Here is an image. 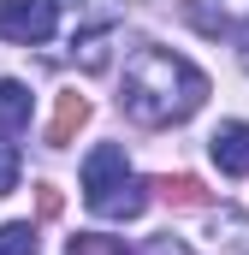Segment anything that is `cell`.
<instances>
[{"instance_id":"obj_1","label":"cell","mask_w":249,"mask_h":255,"mask_svg":"<svg viewBox=\"0 0 249 255\" xmlns=\"http://www.w3.org/2000/svg\"><path fill=\"white\" fill-rule=\"evenodd\" d=\"M202 101H208V77L184 54H166V48H136L130 54L119 107L136 125H184Z\"/></svg>"},{"instance_id":"obj_2","label":"cell","mask_w":249,"mask_h":255,"mask_svg":"<svg viewBox=\"0 0 249 255\" xmlns=\"http://www.w3.org/2000/svg\"><path fill=\"white\" fill-rule=\"evenodd\" d=\"M60 30V0H0V36L18 48H42Z\"/></svg>"},{"instance_id":"obj_3","label":"cell","mask_w":249,"mask_h":255,"mask_svg":"<svg viewBox=\"0 0 249 255\" xmlns=\"http://www.w3.org/2000/svg\"><path fill=\"white\" fill-rule=\"evenodd\" d=\"M124 178H130V166H124V148H119V142L89 148V160H83V202H89V208H101Z\"/></svg>"},{"instance_id":"obj_4","label":"cell","mask_w":249,"mask_h":255,"mask_svg":"<svg viewBox=\"0 0 249 255\" xmlns=\"http://www.w3.org/2000/svg\"><path fill=\"white\" fill-rule=\"evenodd\" d=\"M208 154H214V166L226 178H244L249 172V125L244 119H226V125L208 136Z\"/></svg>"},{"instance_id":"obj_5","label":"cell","mask_w":249,"mask_h":255,"mask_svg":"<svg viewBox=\"0 0 249 255\" xmlns=\"http://www.w3.org/2000/svg\"><path fill=\"white\" fill-rule=\"evenodd\" d=\"M83 119H89V101H83L77 89H65L60 107H54V125H48V142H54V148H65V142H71V130L83 125Z\"/></svg>"},{"instance_id":"obj_6","label":"cell","mask_w":249,"mask_h":255,"mask_svg":"<svg viewBox=\"0 0 249 255\" xmlns=\"http://www.w3.org/2000/svg\"><path fill=\"white\" fill-rule=\"evenodd\" d=\"M214 250L220 255H249V220L244 214H232V208L214 214Z\"/></svg>"},{"instance_id":"obj_7","label":"cell","mask_w":249,"mask_h":255,"mask_svg":"<svg viewBox=\"0 0 249 255\" xmlns=\"http://www.w3.org/2000/svg\"><path fill=\"white\" fill-rule=\"evenodd\" d=\"M30 125V89L18 77H0V130H24Z\"/></svg>"},{"instance_id":"obj_8","label":"cell","mask_w":249,"mask_h":255,"mask_svg":"<svg viewBox=\"0 0 249 255\" xmlns=\"http://www.w3.org/2000/svg\"><path fill=\"white\" fill-rule=\"evenodd\" d=\"M142 208H148V196H142V184H136V178H124V184H119L113 196H107V202H101L95 214H107V220H136Z\"/></svg>"},{"instance_id":"obj_9","label":"cell","mask_w":249,"mask_h":255,"mask_svg":"<svg viewBox=\"0 0 249 255\" xmlns=\"http://www.w3.org/2000/svg\"><path fill=\"white\" fill-rule=\"evenodd\" d=\"M160 196H166L172 208H208V190H202L196 178H184V172H178V178H160Z\"/></svg>"},{"instance_id":"obj_10","label":"cell","mask_w":249,"mask_h":255,"mask_svg":"<svg viewBox=\"0 0 249 255\" xmlns=\"http://www.w3.org/2000/svg\"><path fill=\"white\" fill-rule=\"evenodd\" d=\"M0 255H36V226H30V220L0 226Z\"/></svg>"},{"instance_id":"obj_11","label":"cell","mask_w":249,"mask_h":255,"mask_svg":"<svg viewBox=\"0 0 249 255\" xmlns=\"http://www.w3.org/2000/svg\"><path fill=\"white\" fill-rule=\"evenodd\" d=\"M65 255H124V244L119 238H101V232H77L65 244Z\"/></svg>"},{"instance_id":"obj_12","label":"cell","mask_w":249,"mask_h":255,"mask_svg":"<svg viewBox=\"0 0 249 255\" xmlns=\"http://www.w3.org/2000/svg\"><path fill=\"white\" fill-rule=\"evenodd\" d=\"M18 190V148L12 142H0V196Z\"/></svg>"},{"instance_id":"obj_13","label":"cell","mask_w":249,"mask_h":255,"mask_svg":"<svg viewBox=\"0 0 249 255\" xmlns=\"http://www.w3.org/2000/svg\"><path fill=\"white\" fill-rule=\"evenodd\" d=\"M101 42H107V30H89V36L77 42V48H83V65H89V71H95V65L107 60V54H101Z\"/></svg>"},{"instance_id":"obj_14","label":"cell","mask_w":249,"mask_h":255,"mask_svg":"<svg viewBox=\"0 0 249 255\" xmlns=\"http://www.w3.org/2000/svg\"><path fill=\"white\" fill-rule=\"evenodd\" d=\"M184 12H190V18H196V24H202V30H208V36H226V18H214L208 6H196V0H190Z\"/></svg>"},{"instance_id":"obj_15","label":"cell","mask_w":249,"mask_h":255,"mask_svg":"<svg viewBox=\"0 0 249 255\" xmlns=\"http://www.w3.org/2000/svg\"><path fill=\"white\" fill-rule=\"evenodd\" d=\"M142 255H190V250H184V244H172V238H154Z\"/></svg>"},{"instance_id":"obj_16","label":"cell","mask_w":249,"mask_h":255,"mask_svg":"<svg viewBox=\"0 0 249 255\" xmlns=\"http://www.w3.org/2000/svg\"><path fill=\"white\" fill-rule=\"evenodd\" d=\"M238 42H244V65H249V18H244V30H238Z\"/></svg>"}]
</instances>
